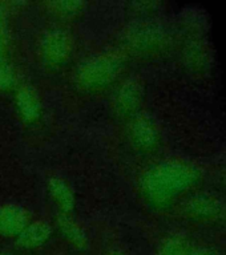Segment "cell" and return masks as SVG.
<instances>
[{
    "instance_id": "cell-1",
    "label": "cell",
    "mask_w": 226,
    "mask_h": 255,
    "mask_svg": "<svg viewBox=\"0 0 226 255\" xmlns=\"http://www.w3.org/2000/svg\"><path fill=\"white\" fill-rule=\"evenodd\" d=\"M124 60L115 53H101L84 61L77 71V81L85 89H103L115 83L123 72Z\"/></svg>"
},
{
    "instance_id": "cell-2",
    "label": "cell",
    "mask_w": 226,
    "mask_h": 255,
    "mask_svg": "<svg viewBox=\"0 0 226 255\" xmlns=\"http://www.w3.org/2000/svg\"><path fill=\"white\" fill-rule=\"evenodd\" d=\"M73 51V40L71 35L64 29H51L45 32V35L40 43L41 57L48 65L59 67L69 60Z\"/></svg>"
},
{
    "instance_id": "cell-3",
    "label": "cell",
    "mask_w": 226,
    "mask_h": 255,
    "mask_svg": "<svg viewBox=\"0 0 226 255\" xmlns=\"http://www.w3.org/2000/svg\"><path fill=\"white\" fill-rule=\"evenodd\" d=\"M31 223L27 209L16 203H7L0 206V235L17 237Z\"/></svg>"
},
{
    "instance_id": "cell-4",
    "label": "cell",
    "mask_w": 226,
    "mask_h": 255,
    "mask_svg": "<svg viewBox=\"0 0 226 255\" xmlns=\"http://www.w3.org/2000/svg\"><path fill=\"white\" fill-rule=\"evenodd\" d=\"M143 99V88L139 81L131 79L121 84L115 96V109L121 116H132Z\"/></svg>"
},
{
    "instance_id": "cell-5",
    "label": "cell",
    "mask_w": 226,
    "mask_h": 255,
    "mask_svg": "<svg viewBox=\"0 0 226 255\" xmlns=\"http://www.w3.org/2000/svg\"><path fill=\"white\" fill-rule=\"evenodd\" d=\"M16 76L7 55V9L0 3V91L13 88Z\"/></svg>"
},
{
    "instance_id": "cell-6",
    "label": "cell",
    "mask_w": 226,
    "mask_h": 255,
    "mask_svg": "<svg viewBox=\"0 0 226 255\" xmlns=\"http://www.w3.org/2000/svg\"><path fill=\"white\" fill-rule=\"evenodd\" d=\"M52 227L49 223L44 221H35L31 222L17 237H16V245L23 250H35L47 243L51 238Z\"/></svg>"
},
{
    "instance_id": "cell-7",
    "label": "cell",
    "mask_w": 226,
    "mask_h": 255,
    "mask_svg": "<svg viewBox=\"0 0 226 255\" xmlns=\"http://www.w3.org/2000/svg\"><path fill=\"white\" fill-rule=\"evenodd\" d=\"M16 107L25 123H35L41 115V103L33 88L24 85L16 93Z\"/></svg>"
},
{
    "instance_id": "cell-8",
    "label": "cell",
    "mask_w": 226,
    "mask_h": 255,
    "mask_svg": "<svg viewBox=\"0 0 226 255\" xmlns=\"http://www.w3.org/2000/svg\"><path fill=\"white\" fill-rule=\"evenodd\" d=\"M56 226L64 239H67L77 250H85L88 247V237L85 231L77 225L69 214L60 213L56 218Z\"/></svg>"
},
{
    "instance_id": "cell-9",
    "label": "cell",
    "mask_w": 226,
    "mask_h": 255,
    "mask_svg": "<svg viewBox=\"0 0 226 255\" xmlns=\"http://www.w3.org/2000/svg\"><path fill=\"white\" fill-rule=\"evenodd\" d=\"M48 191L51 198L59 207L60 213L71 214L75 207V194L71 186L61 178H51L48 181Z\"/></svg>"
},
{
    "instance_id": "cell-10",
    "label": "cell",
    "mask_w": 226,
    "mask_h": 255,
    "mask_svg": "<svg viewBox=\"0 0 226 255\" xmlns=\"http://www.w3.org/2000/svg\"><path fill=\"white\" fill-rule=\"evenodd\" d=\"M129 137L132 142L135 143V146L139 149H147L155 142V129L145 117L137 116L133 119L129 127Z\"/></svg>"
},
{
    "instance_id": "cell-11",
    "label": "cell",
    "mask_w": 226,
    "mask_h": 255,
    "mask_svg": "<svg viewBox=\"0 0 226 255\" xmlns=\"http://www.w3.org/2000/svg\"><path fill=\"white\" fill-rule=\"evenodd\" d=\"M48 7H49V11L53 12L55 15L61 16V17H73L79 12H81L84 3L81 1H55V3L48 4Z\"/></svg>"
},
{
    "instance_id": "cell-12",
    "label": "cell",
    "mask_w": 226,
    "mask_h": 255,
    "mask_svg": "<svg viewBox=\"0 0 226 255\" xmlns=\"http://www.w3.org/2000/svg\"><path fill=\"white\" fill-rule=\"evenodd\" d=\"M107 255H121V254H119L117 251H113V253H109V254H107Z\"/></svg>"
},
{
    "instance_id": "cell-13",
    "label": "cell",
    "mask_w": 226,
    "mask_h": 255,
    "mask_svg": "<svg viewBox=\"0 0 226 255\" xmlns=\"http://www.w3.org/2000/svg\"><path fill=\"white\" fill-rule=\"evenodd\" d=\"M0 255H9V254H0Z\"/></svg>"
}]
</instances>
